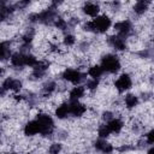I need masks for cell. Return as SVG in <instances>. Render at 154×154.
<instances>
[{"mask_svg": "<svg viewBox=\"0 0 154 154\" xmlns=\"http://www.w3.org/2000/svg\"><path fill=\"white\" fill-rule=\"evenodd\" d=\"M54 89H55V83H54V82H48V83L45 85V88H43L45 93H48V94H51Z\"/></svg>", "mask_w": 154, "mask_h": 154, "instance_id": "cell-24", "label": "cell"}, {"mask_svg": "<svg viewBox=\"0 0 154 154\" xmlns=\"http://www.w3.org/2000/svg\"><path fill=\"white\" fill-rule=\"evenodd\" d=\"M101 67L103 71L109 72V73H116L120 69V60L117 55L114 54H106L101 59Z\"/></svg>", "mask_w": 154, "mask_h": 154, "instance_id": "cell-2", "label": "cell"}, {"mask_svg": "<svg viewBox=\"0 0 154 154\" xmlns=\"http://www.w3.org/2000/svg\"><path fill=\"white\" fill-rule=\"evenodd\" d=\"M48 150L51 154H59L61 150V144L60 143H52Z\"/></svg>", "mask_w": 154, "mask_h": 154, "instance_id": "cell-21", "label": "cell"}, {"mask_svg": "<svg viewBox=\"0 0 154 154\" xmlns=\"http://www.w3.org/2000/svg\"><path fill=\"white\" fill-rule=\"evenodd\" d=\"M22 88V82L19 79H16V78H12V77H8L2 83V93L5 90H19Z\"/></svg>", "mask_w": 154, "mask_h": 154, "instance_id": "cell-7", "label": "cell"}, {"mask_svg": "<svg viewBox=\"0 0 154 154\" xmlns=\"http://www.w3.org/2000/svg\"><path fill=\"white\" fill-rule=\"evenodd\" d=\"M63 78L75 85H79V83L84 79V73L76 69H66L63 72Z\"/></svg>", "mask_w": 154, "mask_h": 154, "instance_id": "cell-4", "label": "cell"}, {"mask_svg": "<svg viewBox=\"0 0 154 154\" xmlns=\"http://www.w3.org/2000/svg\"><path fill=\"white\" fill-rule=\"evenodd\" d=\"M11 60V64L16 67H23V66H26V54L22 53V52H17V53H13L10 58Z\"/></svg>", "mask_w": 154, "mask_h": 154, "instance_id": "cell-11", "label": "cell"}, {"mask_svg": "<svg viewBox=\"0 0 154 154\" xmlns=\"http://www.w3.org/2000/svg\"><path fill=\"white\" fill-rule=\"evenodd\" d=\"M131 85H132V81H131V77H130L128 73H122V75L117 78V81L114 82V87H116L120 93L129 90V89L131 88Z\"/></svg>", "mask_w": 154, "mask_h": 154, "instance_id": "cell-5", "label": "cell"}, {"mask_svg": "<svg viewBox=\"0 0 154 154\" xmlns=\"http://www.w3.org/2000/svg\"><path fill=\"white\" fill-rule=\"evenodd\" d=\"M97 134H99L100 138H106V137H108V136L111 135V131H109V129H108L107 124H102V125L99 128Z\"/></svg>", "mask_w": 154, "mask_h": 154, "instance_id": "cell-20", "label": "cell"}, {"mask_svg": "<svg viewBox=\"0 0 154 154\" xmlns=\"http://www.w3.org/2000/svg\"><path fill=\"white\" fill-rule=\"evenodd\" d=\"M103 69L101 67V65H94V66H91L90 69H89V71H88V75L93 78V79H99L102 75H103Z\"/></svg>", "mask_w": 154, "mask_h": 154, "instance_id": "cell-18", "label": "cell"}, {"mask_svg": "<svg viewBox=\"0 0 154 154\" xmlns=\"http://www.w3.org/2000/svg\"><path fill=\"white\" fill-rule=\"evenodd\" d=\"M8 154H18V153H14V152H12V153H8Z\"/></svg>", "mask_w": 154, "mask_h": 154, "instance_id": "cell-27", "label": "cell"}, {"mask_svg": "<svg viewBox=\"0 0 154 154\" xmlns=\"http://www.w3.org/2000/svg\"><path fill=\"white\" fill-rule=\"evenodd\" d=\"M100 11V7L97 4H94V2H88L83 6V12L90 17H97V13Z\"/></svg>", "mask_w": 154, "mask_h": 154, "instance_id": "cell-16", "label": "cell"}, {"mask_svg": "<svg viewBox=\"0 0 154 154\" xmlns=\"http://www.w3.org/2000/svg\"><path fill=\"white\" fill-rule=\"evenodd\" d=\"M131 29H132L131 23H130L129 20H125V19H124V20H120V22H118V23L114 24V30H116L117 34H118L119 36H122V37L128 36V35L130 34Z\"/></svg>", "mask_w": 154, "mask_h": 154, "instance_id": "cell-6", "label": "cell"}, {"mask_svg": "<svg viewBox=\"0 0 154 154\" xmlns=\"http://www.w3.org/2000/svg\"><path fill=\"white\" fill-rule=\"evenodd\" d=\"M64 45L65 46H72V45H75V42H76V38H75V36L73 35H66L65 37H64Z\"/></svg>", "mask_w": 154, "mask_h": 154, "instance_id": "cell-23", "label": "cell"}, {"mask_svg": "<svg viewBox=\"0 0 154 154\" xmlns=\"http://www.w3.org/2000/svg\"><path fill=\"white\" fill-rule=\"evenodd\" d=\"M108 43L117 51H124L126 48V43H125V40L124 37L119 36V35H113V36H109L108 38Z\"/></svg>", "mask_w": 154, "mask_h": 154, "instance_id": "cell-10", "label": "cell"}, {"mask_svg": "<svg viewBox=\"0 0 154 154\" xmlns=\"http://www.w3.org/2000/svg\"><path fill=\"white\" fill-rule=\"evenodd\" d=\"M148 10V2L147 1H137L134 6V11L137 14H142Z\"/></svg>", "mask_w": 154, "mask_h": 154, "instance_id": "cell-19", "label": "cell"}, {"mask_svg": "<svg viewBox=\"0 0 154 154\" xmlns=\"http://www.w3.org/2000/svg\"><path fill=\"white\" fill-rule=\"evenodd\" d=\"M124 102H125L126 108L131 109V108H135L138 105V97L135 94H126L125 97H124Z\"/></svg>", "mask_w": 154, "mask_h": 154, "instance_id": "cell-17", "label": "cell"}, {"mask_svg": "<svg viewBox=\"0 0 154 154\" xmlns=\"http://www.w3.org/2000/svg\"><path fill=\"white\" fill-rule=\"evenodd\" d=\"M24 134L26 136H34L36 134H41V128L36 119L30 120L24 125Z\"/></svg>", "mask_w": 154, "mask_h": 154, "instance_id": "cell-9", "label": "cell"}, {"mask_svg": "<svg viewBox=\"0 0 154 154\" xmlns=\"http://www.w3.org/2000/svg\"><path fill=\"white\" fill-rule=\"evenodd\" d=\"M97 85H99V79H93V78L89 79V81L87 82V84H85L87 89H89V90H94V89H96Z\"/></svg>", "mask_w": 154, "mask_h": 154, "instance_id": "cell-22", "label": "cell"}, {"mask_svg": "<svg viewBox=\"0 0 154 154\" xmlns=\"http://www.w3.org/2000/svg\"><path fill=\"white\" fill-rule=\"evenodd\" d=\"M112 25V22L109 19V17H107L106 14H101L95 17L93 20L88 22L85 24L87 30H93L96 32H106Z\"/></svg>", "mask_w": 154, "mask_h": 154, "instance_id": "cell-1", "label": "cell"}, {"mask_svg": "<svg viewBox=\"0 0 154 154\" xmlns=\"http://www.w3.org/2000/svg\"><path fill=\"white\" fill-rule=\"evenodd\" d=\"M70 114L73 117H82L87 112V107L79 101H71L70 103Z\"/></svg>", "mask_w": 154, "mask_h": 154, "instance_id": "cell-8", "label": "cell"}, {"mask_svg": "<svg viewBox=\"0 0 154 154\" xmlns=\"http://www.w3.org/2000/svg\"><path fill=\"white\" fill-rule=\"evenodd\" d=\"M147 142H148V143H154V129L150 130V131L147 134Z\"/></svg>", "mask_w": 154, "mask_h": 154, "instance_id": "cell-25", "label": "cell"}, {"mask_svg": "<svg viewBox=\"0 0 154 154\" xmlns=\"http://www.w3.org/2000/svg\"><path fill=\"white\" fill-rule=\"evenodd\" d=\"M36 120L40 124L41 134L42 135H49V134H52V131L54 129V122H53V119H52L51 116H48L46 113H40V114H37Z\"/></svg>", "mask_w": 154, "mask_h": 154, "instance_id": "cell-3", "label": "cell"}, {"mask_svg": "<svg viewBox=\"0 0 154 154\" xmlns=\"http://www.w3.org/2000/svg\"><path fill=\"white\" fill-rule=\"evenodd\" d=\"M69 114H70V105H69L67 102L60 103V105L57 107V109H55V116H57V118H59V119H65Z\"/></svg>", "mask_w": 154, "mask_h": 154, "instance_id": "cell-15", "label": "cell"}, {"mask_svg": "<svg viewBox=\"0 0 154 154\" xmlns=\"http://www.w3.org/2000/svg\"><path fill=\"white\" fill-rule=\"evenodd\" d=\"M95 148H96L97 150L105 153V154H108V153H111V152L113 150L112 144H111L109 142H107L105 138H100V140H97V141L95 142Z\"/></svg>", "mask_w": 154, "mask_h": 154, "instance_id": "cell-14", "label": "cell"}, {"mask_svg": "<svg viewBox=\"0 0 154 154\" xmlns=\"http://www.w3.org/2000/svg\"><path fill=\"white\" fill-rule=\"evenodd\" d=\"M106 124H107V126H108L111 134H119V132L122 131L123 126H124L123 122H122L120 119H118V118H113L112 120L107 122Z\"/></svg>", "mask_w": 154, "mask_h": 154, "instance_id": "cell-13", "label": "cell"}, {"mask_svg": "<svg viewBox=\"0 0 154 154\" xmlns=\"http://www.w3.org/2000/svg\"><path fill=\"white\" fill-rule=\"evenodd\" d=\"M147 154H154V147L149 148V149H148V152H147Z\"/></svg>", "mask_w": 154, "mask_h": 154, "instance_id": "cell-26", "label": "cell"}, {"mask_svg": "<svg viewBox=\"0 0 154 154\" xmlns=\"http://www.w3.org/2000/svg\"><path fill=\"white\" fill-rule=\"evenodd\" d=\"M85 93V88L82 85H75L71 90H70V100L71 101H79L81 97L84 96Z\"/></svg>", "mask_w": 154, "mask_h": 154, "instance_id": "cell-12", "label": "cell"}]
</instances>
